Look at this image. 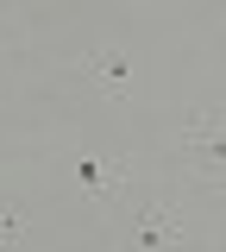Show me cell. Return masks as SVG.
<instances>
[{
  "instance_id": "cell-1",
  "label": "cell",
  "mask_w": 226,
  "mask_h": 252,
  "mask_svg": "<svg viewBox=\"0 0 226 252\" xmlns=\"http://www.w3.org/2000/svg\"><path fill=\"white\" fill-rule=\"evenodd\" d=\"M176 164L201 189H226V107H189L176 126Z\"/></svg>"
},
{
  "instance_id": "cell-2",
  "label": "cell",
  "mask_w": 226,
  "mask_h": 252,
  "mask_svg": "<svg viewBox=\"0 0 226 252\" xmlns=\"http://www.w3.org/2000/svg\"><path fill=\"white\" fill-rule=\"evenodd\" d=\"M113 233H120V246H195L201 233H195V220L176 208V202H163V195H145V202H126L120 215H113Z\"/></svg>"
},
{
  "instance_id": "cell-3",
  "label": "cell",
  "mask_w": 226,
  "mask_h": 252,
  "mask_svg": "<svg viewBox=\"0 0 226 252\" xmlns=\"http://www.w3.org/2000/svg\"><path fill=\"white\" fill-rule=\"evenodd\" d=\"M63 177H69V189H75L82 202H100V208H113V202L138 183V170H132L126 158H100V152H69Z\"/></svg>"
},
{
  "instance_id": "cell-4",
  "label": "cell",
  "mask_w": 226,
  "mask_h": 252,
  "mask_svg": "<svg viewBox=\"0 0 226 252\" xmlns=\"http://www.w3.org/2000/svg\"><path fill=\"white\" fill-rule=\"evenodd\" d=\"M75 76L100 94V101H126L132 94V57L120 44H100V51H82L75 57Z\"/></svg>"
},
{
  "instance_id": "cell-5",
  "label": "cell",
  "mask_w": 226,
  "mask_h": 252,
  "mask_svg": "<svg viewBox=\"0 0 226 252\" xmlns=\"http://www.w3.org/2000/svg\"><path fill=\"white\" fill-rule=\"evenodd\" d=\"M32 233H38V220L25 215L19 202H0V246H25Z\"/></svg>"
}]
</instances>
